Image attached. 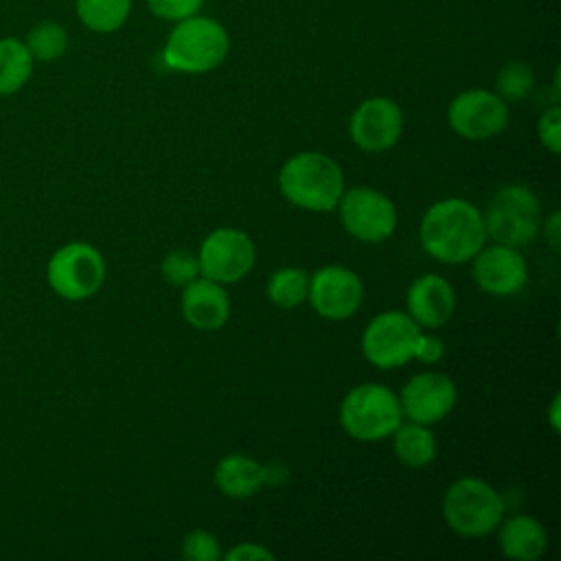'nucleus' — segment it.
Returning <instances> with one entry per match:
<instances>
[{
  "label": "nucleus",
  "mask_w": 561,
  "mask_h": 561,
  "mask_svg": "<svg viewBox=\"0 0 561 561\" xmlns=\"http://www.w3.org/2000/svg\"><path fill=\"white\" fill-rule=\"evenodd\" d=\"M423 250L440 263H467L486 241L482 213L467 199L447 197L432 204L419 228Z\"/></svg>",
  "instance_id": "1"
},
{
  "label": "nucleus",
  "mask_w": 561,
  "mask_h": 561,
  "mask_svg": "<svg viewBox=\"0 0 561 561\" xmlns=\"http://www.w3.org/2000/svg\"><path fill=\"white\" fill-rule=\"evenodd\" d=\"M278 186L294 206L327 213L337 206L344 193V175L340 164L327 153L300 151L280 167Z\"/></svg>",
  "instance_id": "2"
},
{
  "label": "nucleus",
  "mask_w": 561,
  "mask_h": 561,
  "mask_svg": "<svg viewBox=\"0 0 561 561\" xmlns=\"http://www.w3.org/2000/svg\"><path fill=\"white\" fill-rule=\"evenodd\" d=\"M228 48L230 39L221 22L195 13L175 22L164 42L162 61L178 72L204 75L226 59Z\"/></svg>",
  "instance_id": "3"
},
{
  "label": "nucleus",
  "mask_w": 561,
  "mask_h": 561,
  "mask_svg": "<svg viewBox=\"0 0 561 561\" xmlns=\"http://www.w3.org/2000/svg\"><path fill=\"white\" fill-rule=\"evenodd\" d=\"M403 421L399 397L381 383H359L351 388L340 403V423L344 432L362 443H377Z\"/></svg>",
  "instance_id": "4"
},
{
  "label": "nucleus",
  "mask_w": 561,
  "mask_h": 561,
  "mask_svg": "<svg viewBox=\"0 0 561 561\" xmlns=\"http://www.w3.org/2000/svg\"><path fill=\"white\" fill-rule=\"evenodd\" d=\"M504 497L480 478H458L443 497L447 526L462 537H484L497 528L504 517Z\"/></svg>",
  "instance_id": "5"
},
{
  "label": "nucleus",
  "mask_w": 561,
  "mask_h": 561,
  "mask_svg": "<svg viewBox=\"0 0 561 561\" xmlns=\"http://www.w3.org/2000/svg\"><path fill=\"white\" fill-rule=\"evenodd\" d=\"M486 237L495 243L524 248L541 230V208L535 193L522 184L502 186L482 213Z\"/></svg>",
  "instance_id": "6"
},
{
  "label": "nucleus",
  "mask_w": 561,
  "mask_h": 561,
  "mask_svg": "<svg viewBox=\"0 0 561 561\" xmlns=\"http://www.w3.org/2000/svg\"><path fill=\"white\" fill-rule=\"evenodd\" d=\"M46 280L59 298L70 302L85 300L94 296L105 280V259L94 245L70 241L57 248L48 259Z\"/></svg>",
  "instance_id": "7"
},
{
  "label": "nucleus",
  "mask_w": 561,
  "mask_h": 561,
  "mask_svg": "<svg viewBox=\"0 0 561 561\" xmlns=\"http://www.w3.org/2000/svg\"><path fill=\"white\" fill-rule=\"evenodd\" d=\"M421 327L410 313L390 309L377 313L362 335V353L377 368H397L414 359Z\"/></svg>",
  "instance_id": "8"
},
{
  "label": "nucleus",
  "mask_w": 561,
  "mask_h": 561,
  "mask_svg": "<svg viewBox=\"0 0 561 561\" xmlns=\"http://www.w3.org/2000/svg\"><path fill=\"white\" fill-rule=\"evenodd\" d=\"M340 221L344 230L366 243L386 241L397 226L394 204L379 191L368 186H355L342 193Z\"/></svg>",
  "instance_id": "9"
},
{
  "label": "nucleus",
  "mask_w": 561,
  "mask_h": 561,
  "mask_svg": "<svg viewBox=\"0 0 561 561\" xmlns=\"http://www.w3.org/2000/svg\"><path fill=\"white\" fill-rule=\"evenodd\" d=\"M254 256V243L243 230L217 228L199 245V274L221 285H230L252 270Z\"/></svg>",
  "instance_id": "10"
},
{
  "label": "nucleus",
  "mask_w": 561,
  "mask_h": 561,
  "mask_svg": "<svg viewBox=\"0 0 561 561\" xmlns=\"http://www.w3.org/2000/svg\"><path fill=\"white\" fill-rule=\"evenodd\" d=\"M449 127L467 140H489L506 129L508 105L484 88H471L454 96L447 110Z\"/></svg>",
  "instance_id": "11"
},
{
  "label": "nucleus",
  "mask_w": 561,
  "mask_h": 561,
  "mask_svg": "<svg viewBox=\"0 0 561 561\" xmlns=\"http://www.w3.org/2000/svg\"><path fill=\"white\" fill-rule=\"evenodd\" d=\"M364 296V285L359 276L342 265H324L313 276H309V294L313 311L327 320L351 318Z\"/></svg>",
  "instance_id": "12"
},
{
  "label": "nucleus",
  "mask_w": 561,
  "mask_h": 561,
  "mask_svg": "<svg viewBox=\"0 0 561 561\" xmlns=\"http://www.w3.org/2000/svg\"><path fill=\"white\" fill-rule=\"evenodd\" d=\"M348 131L359 149L373 153L386 151L403 131V112L388 96H370L351 114Z\"/></svg>",
  "instance_id": "13"
},
{
  "label": "nucleus",
  "mask_w": 561,
  "mask_h": 561,
  "mask_svg": "<svg viewBox=\"0 0 561 561\" xmlns=\"http://www.w3.org/2000/svg\"><path fill=\"white\" fill-rule=\"evenodd\" d=\"M399 405L408 421L434 425L456 405V383L443 373H419L401 388Z\"/></svg>",
  "instance_id": "14"
},
{
  "label": "nucleus",
  "mask_w": 561,
  "mask_h": 561,
  "mask_svg": "<svg viewBox=\"0 0 561 561\" xmlns=\"http://www.w3.org/2000/svg\"><path fill=\"white\" fill-rule=\"evenodd\" d=\"M471 276L482 291L493 296H511L526 285L528 267L519 248L502 243L491 248L482 245L473 256Z\"/></svg>",
  "instance_id": "15"
},
{
  "label": "nucleus",
  "mask_w": 561,
  "mask_h": 561,
  "mask_svg": "<svg viewBox=\"0 0 561 561\" xmlns=\"http://www.w3.org/2000/svg\"><path fill=\"white\" fill-rule=\"evenodd\" d=\"M456 309L454 287L438 274H423L408 289V313L419 327L436 329L445 324Z\"/></svg>",
  "instance_id": "16"
},
{
  "label": "nucleus",
  "mask_w": 561,
  "mask_h": 561,
  "mask_svg": "<svg viewBox=\"0 0 561 561\" xmlns=\"http://www.w3.org/2000/svg\"><path fill=\"white\" fill-rule=\"evenodd\" d=\"M182 316L199 331H215L228 322L230 300L221 283L197 276L182 291Z\"/></svg>",
  "instance_id": "17"
},
{
  "label": "nucleus",
  "mask_w": 561,
  "mask_h": 561,
  "mask_svg": "<svg viewBox=\"0 0 561 561\" xmlns=\"http://www.w3.org/2000/svg\"><path fill=\"white\" fill-rule=\"evenodd\" d=\"M500 550L508 559L535 561L548 548L546 528L530 515H513L500 522Z\"/></svg>",
  "instance_id": "18"
},
{
  "label": "nucleus",
  "mask_w": 561,
  "mask_h": 561,
  "mask_svg": "<svg viewBox=\"0 0 561 561\" xmlns=\"http://www.w3.org/2000/svg\"><path fill=\"white\" fill-rule=\"evenodd\" d=\"M215 484L228 497H250L254 495L263 480V465L243 454H230L221 458L215 467Z\"/></svg>",
  "instance_id": "19"
},
{
  "label": "nucleus",
  "mask_w": 561,
  "mask_h": 561,
  "mask_svg": "<svg viewBox=\"0 0 561 561\" xmlns=\"http://www.w3.org/2000/svg\"><path fill=\"white\" fill-rule=\"evenodd\" d=\"M394 454L408 467H425L436 458V438L423 423H399L392 432Z\"/></svg>",
  "instance_id": "20"
},
{
  "label": "nucleus",
  "mask_w": 561,
  "mask_h": 561,
  "mask_svg": "<svg viewBox=\"0 0 561 561\" xmlns=\"http://www.w3.org/2000/svg\"><path fill=\"white\" fill-rule=\"evenodd\" d=\"M33 57L18 37H0V96L15 94L33 72Z\"/></svg>",
  "instance_id": "21"
},
{
  "label": "nucleus",
  "mask_w": 561,
  "mask_h": 561,
  "mask_svg": "<svg viewBox=\"0 0 561 561\" xmlns=\"http://www.w3.org/2000/svg\"><path fill=\"white\" fill-rule=\"evenodd\" d=\"M81 24L94 33L118 31L131 11V0H75Z\"/></svg>",
  "instance_id": "22"
},
{
  "label": "nucleus",
  "mask_w": 561,
  "mask_h": 561,
  "mask_svg": "<svg viewBox=\"0 0 561 561\" xmlns=\"http://www.w3.org/2000/svg\"><path fill=\"white\" fill-rule=\"evenodd\" d=\"M267 298L280 309H294L307 300L309 276L300 267H280L267 278Z\"/></svg>",
  "instance_id": "23"
},
{
  "label": "nucleus",
  "mask_w": 561,
  "mask_h": 561,
  "mask_svg": "<svg viewBox=\"0 0 561 561\" xmlns=\"http://www.w3.org/2000/svg\"><path fill=\"white\" fill-rule=\"evenodd\" d=\"M33 61H55L59 59L68 48V33L59 22L44 20L37 22L24 39Z\"/></svg>",
  "instance_id": "24"
},
{
  "label": "nucleus",
  "mask_w": 561,
  "mask_h": 561,
  "mask_svg": "<svg viewBox=\"0 0 561 561\" xmlns=\"http://www.w3.org/2000/svg\"><path fill=\"white\" fill-rule=\"evenodd\" d=\"M535 75L533 68L524 61H508L497 70L495 94L504 101H522L533 92Z\"/></svg>",
  "instance_id": "25"
},
{
  "label": "nucleus",
  "mask_w": 561,
  "mask_h": 561,
  "mask_svg": "<svg viewBox=\"0 0 561 561\" xmlns=\"http://www.w3.org/2000/svg\"><path fill=\"white\" fill-rule=\"evenodd\" d=\"M160 272L167 283L184 287L199 276V261L188 250H173L162 259Z\"/></svg>",
  "instance_id": "26"
},
{
  "label": "nucleus",
  "mask_w": 561,
  "mask_h": 561,
  "mask_svg": "<svg viewBox=\"0 0 561 561\" xmlns=\"http://www.w3.org/2000/svg\"><path fill=\"white\" fill-rule=\"evenodd\" d=\"M182 554L188 561H217L221 557L219 541L208 530H191L182 541Z\"/></svg>",
  "instance_id": "27"
},
{
  "label": "nucleus",
  "mask_w": 561,
  "mask_h": 561,
  "mask_svg": "<svg viewBox=\"0 0 561 561\" xmlns=\"http://www.w3.org/2000/svg\"><path fill=\"white\" fill-rule=\"evenodd\" d=\"M147 4L156 18L178 22L188 15H195L202 9L204 0H147Z\"/></svg>",
  "instance_id": "28"
},
{
  "label": "nucleus",
  "mask_w": 561,
  "mask_h": 561,
  "mask_svg": "<svg viewBox=\"0 0 561 561\" xmlns=\"http://www.w3.org/2000/svg\"><path fill=\"white\" fill-rule=\"evenodd\" d=\"M537 134L541 145L550 151V153H559L561 149V110L559 105H552L550 110H546L537 123Z\"/></svg>",
  "instance_id": "29"
},
{
  "label": "nucleus",
  "mask_w": 561,
  "mask_h": 561,
  "mask_svg": "<svg viewBox=\"0 0 561 561\" xmlns=\"http://www.w3.org/2000/svg\"><path fill=\"white\" fill-rule=\"evenodd\" d=\"M443 353H445V344L440 337L430 333H419V340L414 346V359L423 364H434L443 357Z\"/></svg>",
  "instance_id": "30"
},
{
  "label": "nucleus",
  "mask_w": 561,
  "mask_h": 561,
  "mask_svg": "<svg viewBox=\"0 0 561 561\" xmlns=\"http://www.w3.org/2000/svg\"><path fill=\"white\" fill-rule=\"evenodd\" d=\"M226 559H230V561H263V559L274 561V554L259 543H239L226 552Z\"/></svg>",
  "instance_id": "31"
},
{
  "label": "nucleus",
  "mask_w": 561,
  "mask_h": 561,
  "mask_svg": "<svg viewBox=\"0 0 561 561\" xmlns=\"http://www.w3.org/2000/svg\"><path fill=\"white\" fill-rule=\"evenodd\" d=\"M559 213H552L548 217V221H543V234H546V241L550 243L552 250H559Z\"/></svg>",
  "instance_id": "32"
},
{
  "label": "nucleus",
  "mask_w": 561,
  "mask_h": 561,
  "mask_svg": "<svg viewBox=\"0 0 561 561\" xmlns=\"http://www.w3.org/2000/svg\"><path fill=\"white\" fill-rule=\"evenodd\" d=\"M559 401H561V397L554 394L552 401H550V410H548V419H550V425H552L554 432L561 430V423H559Z\"/></svg>",
  "instance_id": "33"
}]
</instances>
